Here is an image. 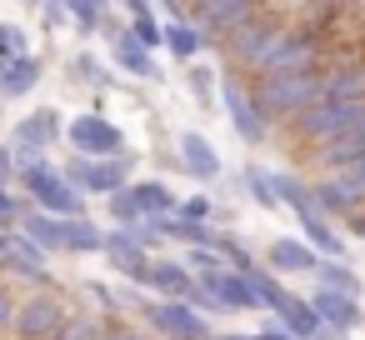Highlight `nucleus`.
<instances>
[{
  "label": "nucleus",
  "instance_id": "2",
  "mask_svg": "<svg viewBox=\"0 0 365 340\" xmlns=\"http://www.w3.org/2000/svg\"><path fill=\"white\" fill-rule=\"evenodd\" d=\"M16 180L26 185L31 210L56 215V220H76V215H86V195L71 185V175H66L61 165H51V160H46V165H26Z\"/></svg>",
  "mask_w": 365,
  "mask_h": 340
},
{
  "label": "nucleus",
  "instance_id": "9",
  "mask_svg": "<svg viewBox=\"0 0 365 340\" xmlns=\"http://www.w3.org/2000/svg\"><path fill=\"white\" fill-rule=\"evenodd\" d=\"M36 81H41V61L36 56H21V61L0 66V96H26Z\"/></svg>",
  "mask_w": 365,
  "mask_h": 340
},
{
  "label": "nucleus",
  "instance_id": "19",
  "mask_svg": "<svg viewBox=\"0 0 365 340\" xmlns=\"http://www.w3.org/2000/svg\"><path fill=\"white\" fill-rule=\"evenodd\" d=\"M106 340H150L145 330H135V325H110V335Z\"/></svg>",
  "mask_w": 365,
  "mask_h": 340
},
{
  "label": "nucleus",
  "instance_id": "4",
  "mask_svg": "<svg viewBox=\"0 0 365 340\" xmlns=\"http://www.w3.org/2000/svg\"><path fill=\"white\" fill-rule=\"evenodd\" d=\"M61 170L71 175V185L81 195H120L125 190V175H130V155H110V160H81L76 155Z\"/></svg>",
  "mask_w": 365,
  "mask_h": 340
},
{
  "label": "nucleus",
  "instance_id": "14",
  "mask_svg": "<svg viewBox=\"0 0 365 340\" xmlns=\"http://www.w3.org/2000/svg\"><path fill=\"white\" fill-rule=\"evenodd\" d=\"M66 11H71V21H76L86 36H96V26L110 21V6H66Z\"/></svg>",
  "mask_w": 365,
  "mask_h": 340
},
{
  "label": "nucleus",
  "instance_id": "5",
  "mask_svg": "<svg viewBox=\"0 0 365 340\" xmlns=\"http://www.w3.org/2000/svg\"><path fill=\"white\" fill-rule=\"evenodd\" d=\"M66 145L81 155V160H110V150H120V130L101 115V110H86L66 125Z\"/></svg>",
  "mask_w": 365,
  "mask_h": 340
},
{
  "label": "nucleus",
  "instance_id": "20",
  "mask_svg": "<svg viewBox=\"0 0 365 340\" xmlns=\"http://www.w3.org/2000/svg\"><path fill=\"white\" fill-rule=\"evenodd\" d=\"M6 250H11V235H6V230H0V260H6Z\"/></svg>",
  "mask_w": 365,
  "mask_h": 340
},
{
  "label": "nucleus",
  "instance_id": "1",
  "mask_svg": "<svg viewBox=\"0 0 365 340\" xmlns=\"http://www.w3.org/2000/svg\"><path fill=\"white\" fill-rule=\"evenodd\" d=\"M255 105L270 120H300L325 101V76L320 71H300V76H265L255 81Z\"/></svg>",
  "mask_w": 365,
  "mask_h": 340
},
{
  "label": "nucleus",
  "instance_id": "6",
  "mask_svg": "<svg viewBox=\"0 0 365 340\" xmlns=\"http://www.w3.org/2000/svg\"><path fill=\"white\" fill-rule=\"evenodd\" d=\"M145 320H150L160 335H170V340H205V335H210V330H205V320H200L190 305H180V300L145 305Z\"/></svg>",
  "mask_w": 365,
  "mask_h": 340
},
{
  "label": "nucleus",
  "instance_id": "10",
  "mask_svg": "<svg viewBox=\"0 0 365 340\" xmlns=\"http://www.w3.org/2000/svg\"><path fill=\"white\" fill-rule=\"evenodd\" d=\"M110 61H115V66H125L130 76H155V66H150L145 46H140L130 31H115V51H110Z\"/></svg>",
  "mask_w": 365,
  "mask_h": 340
},
{
  "label": "nucleus",
  "instance_id": "7",
  "mask_svg": "<svg viewBox=\"0 0 365 340\" xmlns=\"http://www.w3.org/2000/svg\"><path fill=\"white\" fill-rule=\"evenodd\" d=\"M140 285H155V290H160V295H170V300L195 295L190 270H185V265H175V260H150V265L140 270Z\"/></svg>",
  "mask_w": 365,
  "mask_h": 340
},
{
  "label": "nucleus",
  "instance_id": "3",
  "mask_svg": "<svg viewBox=\"0 0 365 340\" xmlns=\"http://www.w3.org/2000/svg\"><path fill=\"white\" fill-rule=\"evenodd\" d=\"M71 315H76V310H71V300H66L61 290L36 285L31 295H21V305H16V330H11V335H16V340H56Z\"/></svg>",
  "mask_w": 365,
  "mask_h": 340
},
{
  "label": "nucleus",
  "instance_id": "17",
  "mask_svg": "<svg viewBox=\"0 0 365 340\" xmlns=\"http://www.w3.org/2000/svg\"><path fill=\"white\" fill-rule=\"evenodd\" d=\"M16 305H21V300H16L11 290H0V340L16 330Z\"/></svg>",
  "mask_w": 365,
  "mask_h": 340
},
{
  "label": "nucleus",
  "instance_id": "8",
  "mask_svg": "<svg viewBox=\"0 0 365 340\" xmlns=\"http://www.w3.org/2000/svg\"><path fill=\"white\" fill-rule=\"evenodd\" d=\"M56 135H66L61 120H56V110H36L31 120L16 125V150H36V155H46V145H51Z\"/></svg>",
  "mask_w": 365,
  "mask_h": 340
},
{
  "label": "nucleus",
  "instance_id": "15",
  "mask_svg": "<svg viewBox=\"0 0 365 340\" xmlns=\"http://www.w3.org/2000/svg\"><path fill=\"white\" fill-rule=\"evenodd\" d=\"M165 41H170L175 56H195V51H200V31H195V26H170Z\"/></svg>",
  "mask_w": 365,
  "mask_h": 340
},
{
  "label": "nucleus",
  "instance_id": "13",
  "mask_svg": "<svg viewBox=\"0 0 365 340\" xmlns=\"http://www.w3.org/2000/svg\"><path fill=\"white\" fill-rule=\"evenodd\" d=\"M180 150H185V170H195V175H215V170H220V165H215V150H210L200 135H185Z\"/></svg>",
  "mask_w": 365,
  "mask_h": 340
},
{
  "label": "nucleus",
  "instance_id": "16",
  "mask_svg": "<svg viewBox=\"0 0 365 340\" xmlns=\"http://www.w3.org/2000/svg\"><path fill=\"white\" fill-rule=\"evenodd\" d=\"M16 220H26V205H21V195H11V185H0V230L11 235Z\"/></svg>",
  "mask_w": 365,
  "mask_h": 340
},
{
  "label": "nucleus",
  "instance_id": "11",
  "mask_svg": "<svg viewBox=\"0 0 365 340\" xmlns=\"http://www.w3.org/2000/svg\"><path fill=\"white\" fill-rule=\"evenodd\" d=\"M125 190H130V200H135L140 220H150V215L160 220V215H165V210L175 205V200H170V190H165L160 180H140V185H125Z\"/></svg>",
  "mask_w": 365,
  "mask_h": 340
},
{
  "label": "nucleus",
  "instance_id": "12",
  "mask_svg": "<svg viewBox=\"0 0 365 340\" xmlns=\"http://www.w3.org/2000/svg\"><path fill=\"white\" fill-rule=\"evenodd\" d=\"M106 335H110V320L101 310H76L56 340H106Z\"/></svg>",
  "mask_w": 365,
  "mask_h": 340
},
{
  "label": "nucleus",
  "instance_id": "18",
  "mask_svg": "<svg viewBox=\"0 0 365 340\" xmlns=\"http://www.w3.org/2000/svg\"><path fill=\"white\" fill-rule=\"evenodd\" d=\"M21 170H16V150H6V145H0V185H11Z\"/></svg>",
  "mask_w": 365,
  "mask_h": 340
}]
</instances>
